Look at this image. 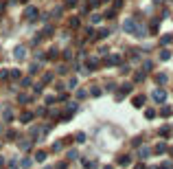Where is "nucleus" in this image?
Returning a JSON list of instances; mask_svg holds the SVG:
<instances>
[{
  "mask_svg": "<svg viewBox=\"0 0 173 169\" xmlns=\"http://www.w3.org/2000/svg\"><path fill=\"white\" fill-rule=\"evenodd\" d=\"M153 152H156V154H165V152H167V145H165V143H158Z\"/></svg>",
  "mask_w": 173,
  "mask_h": 169,
  "instance_id": "3",
  "label": "nucleus"
},
{
  "mask_svg": "<svg viewBox=\"0 0 173 169\" xmlns=\"http://www.w3.org/2000/svg\"><path fill=\"white\" fill-rule=\"evenodd\" d=\"M156 79H158V83H165V81H167V75H158Z\"/></svg>",
  "mask_w": 173,
  "mask_h": 169,
  "instance_id": "11",
  "label": "nucleus"
},
{
  "mask_svg": "<svg viewBox=\"0 0 173 169\" xmlns=\"http://www.w3.org/2000/svg\"><path fill=\"white\" fill-rule=\"evenodd\" d=\"M160 59H162V62L171 59V53H169V51H162V53H160Z\"/></svg>",
  "mask_w": 173,
  "mask_h": 169,
  "instance_id": "4",
  "label": "nucleus"
},
{
  "mask_svg": "<svg viewBox=\"0 0 173 169\" xmlns=\"http://www.w3.org/2000/svg\"><path fill=\"white\" fill-rule=\"evenodd\" d=\"M160 134H162V136H169L171 130H169V127H160Z\"/></svg>",
  "mask_w": 173,
  "mask_h": 169,
  "instance_id": "10",
  "label": "nucleus"
},
{
  "mask_svg": "<svg viewBox=\"0 0 173 169\" xmlns=\"http://www.w3.org/2000/svg\"><path fill=\"white\" fill-rule=\"evenodd\" d=\"M118 163H121V165H129V156H121V158H118Z\"/></svg>",
  "mask_w": 173,
  "mask_h": 169,
  "instance_id": "7",
  "label": "nucleus"
},
{
  "mask_svg": "<svg viewBox=\"0 0 173 169\" xmlns=\"http://www.w3.org/2000/svg\"><path fill=\"white\" fill-rule=\"evenodd\" d=\"M125 31H127V33H134V31H136L134 20H127V22H125Z\"/></svg>",
  "mask_w": 173,
  "mask_h": 169,
  "instance_id": "2",
  "label": "nucleus"
},
{
  "mask_svg": "<svg viewBox=\"0 0 173 169\" xmlns=\"http://www.w3.org/2000/svg\"><path fill=\"white\" fill-rule=\"evenodd\" d=\"M173 40V35H162V44H169Z\"/></svg>",
  "mask_w": 173,
  "mask_h": 169,
  "instance_id": "9",
  "label": "nucleus"
},
{
  "mask_svg": "<svg viewBox=\"0 0 173 169\" xmlns=\"http://www.w3.org/2000/svg\"><path fill=\"white\" fill-rule=\"evenodd\" d=\"M153 99H156L158 103H162V101L167 99V92H165V90H160V88H158V90H153Z\"/></svg>",
  "mask_w": 173,
  "mask_h": 169,
  "instance_id": "1",
  "label": "nucleus"
},
{
  "mask_svg": "<svg viewBox=\"0 0 173 169\" xmlns=\"http://www.w3.org/2000/svg\"><path fill=\"white\" fill-rule=\"evenodd\" d=\"M171 112H173L171 108H165V110H162V112H160V114H162V117H169V114H171Z\"/></svg>",
  "mask_w": 173,
  "mask_h": 169,
  "instance_id": "12",
  "label": "nucleus"
},
{
  "mask_svg": "<svg viewBox=\"0 0 173 169\" xmlns=\"http://www.w3.org/2000/svg\"><path fill=\"white\" fill-rule=\"evenodd\" d=\"M171 154H173V147H171Z\"/></svg>",
  "mask_w": 173,
  "mask_h": 169,
  "instance_id": "14",
  "label": "nucleus"
},
{
  "mask_svg": "<svg viewBox=\"0 0 173 169\" xmlns=\"http://www.w3.org/2000/svg\"><path fill=\"white\" fill-rule=\"evenodd\" d=\"M24 55H26L24 49H15V57H24Z\"/></svg>",
  "mask_w": 173,
  "mask_h": 169,
  "instance_id": "8",
  "label": "nucleus"
},
{
  "mask_svg": "<svg viewBox=\"0 0 173 169\" xmlns=\"http://www.w3.org/2000/svg\"><path fill=\"white\" fill-rule=\"evenodd\" d=\"M145 117H147V119H153V117H156V112H153V110H147V114H145Z\"/></svg>",
  "mask_w": 173,
  "mask_h": 169,
  "instance_id": "13",
  "label": "nucleus"
},
{
  "mask_svg": "<svg viewBox=\"0 0 173 169\" xmlns=\"http://www.w3.org/2000/svg\"><path fill=\"white\" fill-rule=\"evenodd\" d=\"M138 156H140V158H147V156H149V149H147V147H142L140 152H138Z\"/></svg>",
  "mask_w": 173,
  "mask_h": 169,
  "instance_id": "6",
  "label": "nucleus"
},
{
  "mask_svg": "<svg viewBox=\"0 0 173 169\" xmlns=\"http://www.w3.org/2000/svg\"><path fill=\"white\" fill-rule=\"evenodd\" d=\"M142 103H145V97H136V99H134V106H136V108H140Z\"/></svg>",
  "mask_w": 173,
  "mask_h": 169,
  "instance_id": "5",
  "label": "nucleus"
}]
</instances>
